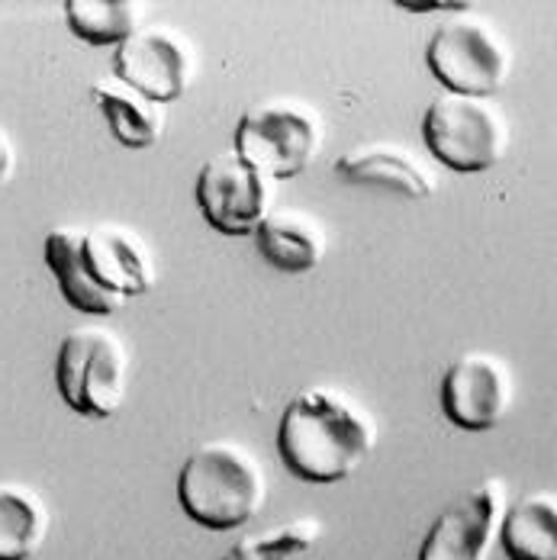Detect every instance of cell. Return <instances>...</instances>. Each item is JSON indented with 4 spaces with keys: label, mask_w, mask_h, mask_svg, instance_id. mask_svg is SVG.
<instances>
[{
    "label": "cell",
    "mask_w": 557,
    "mask_h": 560,
    "mask_svg": "<svg viewBox=\"0 0 557 560\" xmlns=\"http://www.w3.org/2000/svg\"><path fill=\"white\" fill-rule=\"evenodd\" d=\"M43 255L65 303L88 316L119 313L159 280L149 245L119 223L58 225L46 235Z\"/></svg>",
    "instance_id": "cell-1"
},
{
    "label": "cell",
    "mask_w": 557,
    "mask_h": 560,
    "mask_svg": "<svg viewBox=\"0 0 557 560\" xmlns=\"http://www.w3.org/2000/svg\"><path fill=\"white\" fill-rule=\"evenodd\" d=\"M378 445L374 416L335 387L297 393L278 425L283 467L303 483L348 480Z\"/></svg>",
    "instance_id": "cell-2"
},
{
    "label": "cell",
    "mask_w": 557,
    "mask_h": 560,
    "mask_svg": "<svg viewBox=\"0 0 557 560\" xmlns=\"http://www.w3.org/2000/svg\"><path fill=\"white\" fill-rule=\"evenodd\" d=\"M268 497L262 460L239 442H204L190 451L177 474L181 509L210 532H232L248 525Z\"/></svg>",
    "instance_id": "cell-3"
},
{
    "label": "cell",
    "mask_w": 557,
    "mask_h": 560,
    "mask_svg": "<svg viewBox=\"0 0 557 560\" xmlns=\"http://www.w3.org/2000/svg\"><path fill=\"white\" fill-rule=\"evenodd\" d=\"M129 348L107 326H81L61 338L56 387L65 406L84 419H113L129 393Z\"/></svg>",
    "instance_id": "cell-4"
},
{
    "label": "cell",
    "mask_w": 557,
    "mask_h": 560,
    "mask_svg": "<svg viewBox=\"0 0 557 560\" xmlns=\"http://www.w3.org/2000/svg\"><path fill=\"white\" fill-rule=\"evenodd\" d=\"M323 145V119L297 97L252 104L235 126V152L271 180L297 177L313 165Z\"/></svg>",
    "instance_id": "cell-5"
},
{
    "label": "cell",
    "mask_w": 557,
    "mask_h": 560,
    "mask_svg": "<svg viewBox=\"0 0 557 560\" xmlns=\"http://www.w3.org/2000/svg\"><path fill=\"white\" fill-rule=\"evenodd\" d=\"M429 71L448 88V94L494 97L512 71V52L502 33L467 7L445 16L426 46Z\"/></svg>",
    "instance_id": "cell-6"
},
{
    "label": "cell",
    "mask_w": 557,
    "mask_h": 560,
    "mask_svg": "<svg viewBox=\"0 0 557 560\" xmlns=\"http://www.w3.org/2000/svg\"><path fill=\"white\" fill-rule=\"evenodd\" d=\"M426 149L457 174H480L500 165L509 149V126L490 97L445 94L422 116Z\"/></svg>",
    "instance_id": "cell-7"
},
{
    "label": "cell",
    "mask_w": 557,
    "mask_h": 560,
    "mask_svg": "<svg viewBox=\"0 0 557 560\" xmlns=\"http://www.w3.org/2000/svg\"><path fill=\"white\" fill-rule=\"evenodd\" d=\"M197 207L223 235H255L275 210V180L252 168L235 149L213 155L197 174Z\"/></svg>",
    "instance_id": "cell-8"
},
{
    "label": "cell",
    "mask_w": 557,
    "mask_h": 560,
    "mask_svg": "<svg viewBox=\"0 0 557 560\" xmlns=\"http://www.w3.org/2000/svg\"><path fill=\"white\" fill-rule=\"evenodd\" d=\"M509 505V490L500 477H487L457 497L432 522L422 538L419 560H490L500 541L502 512Z\"/></svg>",
    "instance_id": "cell-9"
},
{
    "label": "cell",
    "mask_w": 557,
    "mask_h": 560,
    "mask_svg": "<svg viewBox=\"0 0 557 560\" xmlns=\"http://www.w3.org/2000/svg\"><path fill=\"white\" fill-rule=\"evenodd\" d=\"M113 78L146 94L155 104H171L184 97L194 78V52L184 33L174 26L149 23L139 26L113 52Z\"/></svg>",
    "instance_id": "cell-10"
},
{
    "label": "cell",
    "mask_w": 557,
    "mask_h": 560,
    "mask_svg": "<svg viewBox=\"0 0 557 560\" xmlns=\"http://www.w3.org/2000/svg\"><path fill=\"white\" fill-rule=\"evenodd\" d=\"M515 384L497 354L467 351L442 377V412L464 432H490L509 416Z\"/></svg>",
    "instance_id": "cell-11"
},
{
    "label": "cell",
    "mask_w": 557,
    "mask_h": 560,
    "mask_svg": "<svg viewBox=\"0 0 557 560\" xmlns=\"http://www.w3.org/2000/svg\"><path fill=\"white\" fill-rule=\"evenodd\" d=\"M335 174L351 184L387 187V190L406 194L413 200H429L439 190V177L432 174V168H426L403 145H387V142L348 149L345 155L335 159Z\"/></svg>",
    "instance_id": "cell-12"
},
{
    "label": "cell",
    "mask_w": 557,
    "mask_h": 560,
    "mask_svg": "<svg viewBox=\"0 0 557 560\" xmlns=\"http://www.w3.org/2000/svg\"><path fill=\"white\" fill-rule=\"evenodd\" d=\"M262 258L283 275H310L323 265L329 238L306 210H271L255 229Z\"/></svg>",
    "instance_id": "cell-13"
},
{
    "label": "cell",
    "mask_w": 557,
    "mask_h": 560,
    "mask_svg": "<svg viewBox=\"0 0 557 560\" xmlns=\"http://www.w3.org/2000/svg\"><path fill=\"white\" fill-rule=\"evenodd\" d=\"M500 545L509 560H557L555 490H535L506 505Z\"/></svg>",
    "instance_id": "cell-14"
},
{
    "label": "cell",
    "mask_w": 557,
    "mask_h": 560,
    "mask_svg": "<svg viewBox=\"0 0 557 560\" xmlns=\"http://www.w3.org/2000/svg\"><path fill=\"white\" fill-rule=\"evenodd\" d=\"M91 97H94L97 110L104 113V119L111 122L113 136L126 149H152L155 142H162L167 122L162 104L149 101L146 94L132 91L129 84H123L116 78L97 81L91 88Z\"/></svg>",
    "instance_id": "cell-15"
},
{
    "label": "cell",
    "mask_w": 557,
    "mask_h": 560,
    "mask_svg": "<svg viewBox=\"0 0 557 560\" xmlns=\"http://www.w3.org/2000/svg\"><path fill=\"white\" fill-rule=\"evenodd\" d=\"M53 515L26 483L0 480V560H30L46 545Z\"/></svg>",
    "instance_id": "cell-16"
},
{
    "label": "cell",
    "mask_w": 557,
    "mask_h": 560,
    "mask_svg": "<svg viewBox=\"0 0 557 560\" xmlns=\"http://www.w3.org/2000/svg\"><path fill=\"white\" fill-rule=\"evenodd\" d=\"M68 30L88 46H119L142 26L136 0H65Z\"/></svg>",
    "instance_id": "cell-17"
},
{
    "label": "cell",
    "mask_w": 557,
    "mask_h": 560,
    "mask_svg": "<svg viewBox=\"0 0 557 560\" xmlns=\"http://www.w3.org/2000/svg\"><path fill=\"white\" fill-rule=\"evenodd\" d=\"M323 538V522L316 515H300L293 522H280L258 535L235 541L220 560H293L316 548Z\"/></svg>",
    "instance_id": "cell-18"
},
{
    "label": "cell",
    "mask_w": 557,
    "mask_h": 560,
    "mask_svg": "<svg viewBox=\"0 0 557 560\" xmlns=\"http://www.w3.org/2000/svg\"><path fill=\"white\" fill-rule=\"evenodd\" d=\"M13 171H16V149L7 129H0V190L13 180Z\"/></svg>",
    "instance_id": "cell-19"
}]
</instances>
